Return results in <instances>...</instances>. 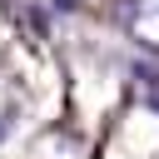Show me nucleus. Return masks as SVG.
Wrapping results in <instances>:
<instances>
[{
    "label": "nucleus",
    "mask_w": 159,
    "mask_h": 159,
    "mask_svg": "<svg viewBox=\"0 0 159 159\" xmlns=\"http://www.w3.org/2000/svg\"><path fill=\"white\" fill-rule=\"evenodd\" d=\"M144 99L159 109V70H144Z\"/></svg>",
    "instance_id": "f03ea898"
},
{
    "label": "nucleus",
    "mask_w": 159,
    "mask_h": 159,
    "mask_svg": "<svg viewBox=\"0 0 159 159\" xmlns=\"http://www.w3.org/2000/svg\"><path fill=\"white\" fill-rule=\"evenodd\" d=\"M114 25L149 55H159V0H119L114 5Z\"/></svg>",
    "instance_id": "f257e3e1"
}]
</instances>
